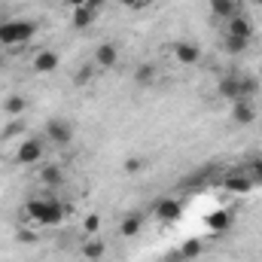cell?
I'll list each match as a JSON object with an SVG mask.
<instances>
[{
    "mask_svg": "<svg viewBox=\"0 0 262 262\" xmlns=\"http://www.w3.org/2000/svg\"><path fill=\"white\" fill-rule=\"evenodd\" d=\"M156 79H159V67H156V64H149V61L137 64V70H134V85H140V89H149Z\"/></svg>",
    "mask_w": 262,
    "mask_h": 262,
    "instance_id": "14",
    "label": "cell"
},
{
    "mask_svg": "<svg viewBox=\"0 0 262 262\" xmlns=\"http://www.w3.org/2000/svg\"><path fill=\"white\" fill-rule=\"evenodd\" d=\"M177 250H180L183 262H192V259L198 256V253H201V241H198V238H189V241H183V244H180Z\"/></svg>",
    "mask_w": 262,
    "mask_h": 262,
    "instance_id": "24",
    "label": "cell"
},
{
    "mask_svg": "<svg viewBox=\"0 0 262 262\" xmlns=\"http://www.w3.org/2000/svg\"><path fill=\"white\" fill-rule=\"evenodd\" d=\"M58 52L55 49H40L37 55H34V70L37 73H52V70H58Z\"/></svg>",
    "mask_w": 262,
    "mask_h": 262,
    "instance_id": "11",
    "label": "cell"
},
{
    "mask_svg": "<svg viewBox=\"0 0 262 262\" xmlns=\"http://www.w3.org/2000/svg\"><path fill=\"white\" fill-rule=\"evenodd\" d=\"M253 180H262V159L253 162Z\"/></svg>",
    "mask_w": 262,
    "mask_h": 262,
    "instance_id": "31",
    "label": "cell"
},
{
    "mask_svg": "<svg viewBox=\"0 0 262 262\" xmlns=\"http://www.w3.org/2000/svg\"><path fill=\"white\" fill-rule=\"evenodd\" d=\"M46 140H49L52 146H58V149L70 146V140H73L70 122H64V119H49V122H46Z\"/></svg>",
    "mask_w": 262,
    "mask_h": 262,
    "instance_id": "4",
    "label": "cell"
},
{
    "mask_svg": "<svg viewBox=\"0 0 262 262\" xmlns=\"http://www.w3.org/2000/svg\"><path fill=\"white\" fill-rule=\"evenodd\" d=\"M43 213H46V198H31V201H25V216H28L34 226H43Z\"/></svg>",
    "mask_w": 262,
    "mask_h": 262,
    "instance_id": "19",
    "label": "cell"
},
{
    "mask_svg": "<svg viewBox=\"0 0 262 262\" xmlns=\"http://www.w3.org/2000/svg\"><path fill=\"white\" fill-rule=\"evenodd\" d=\"M37 238H40L37 232H28V229H18V241H21V244H37Z\"/></svg>",
    "mask_w": 262,
    "mask_h": 262,
    "instance_id": "28",
    "label": "cell"
},
{
    "mask_svg": "<svg viewBox=\"0 0 262 262\" xmlns=\"http://www.w3.org/2000/svg\"><path fill=\"white\" fill-rule=\"evenodd\" d=\"M162 262H183V256H180V250H168V253L162 256Z\"/></svg>",
    "mask_w": 262,
    "mask_h": 262,
    "instance_id": "30",
    "label": "cell"
},
{
    "mask_svg": "<svg viewBox=\"0 0 262 262\" xmlns=\"http://www.w3.org/2000/svg\"><path fill=\"white\" fill-rule=\"evenodd\" d=\"M204 223H207V229H213V232H223V229H229V223H232V213H229V210H216V213H210Z\"/></svg>",
    "mask_w": 262,
    "mask_h": 262,
    "instance_id": "21",
    "label": "cell"
},
{
    "mask_svg": "<svg viewBox=\"0 0 262 262\" xmlns=\"http://www.w3.org/2000/svg\"><path fill=\"white\" fill-rule=\"evenodd\" d=\"M67 213V204L58 198H46V213H43V226H61Z\"/></svg>",
    "mask_w": 262,
    "mask_h": 262,
    "instance_id": "10",
    "label": "cell"
},
{
    "mask_svg": "<svg viewBox=\"0 0 262 262\" xmlns=\"http://www.w3.org/2000/svg\"><path fill=\"white\" fill-rule=\"evenodd\" d=\"M259 89H262V82L256 79V76H241V98H256L259 95Z\"/></svg>",
    "mask_w": 262,
    "mask_h": 262,
    "instance_id": "23",
    "label": "cell"
},
{
    "mask_svg": "<svg viewBox=\"0 0 262 262\" xmlns=\"http://www.w3.org/2000/svg\"><path fill=\"white\" fill-rule=\"evenodd\" d=\"M207 6H210V12H213L216 18H223V21L241 12V3H238V0H207Z\"/></svg>",
    "mask_w": 262,
    "mask_h": 262,
    "instance_id": "13",
    "label": "cell"
},
{
    "mask_svg": "<svg viewBox=\"0 0 262 262\" xmlns=\"http://www.w3.org/2000/svg\"><path fill=\"white\" fill-rule=\"evenodd\" d=\"M18 134H21V122H9V125L3 128V137H6V140H9V137H18Z\"/></svg>",
    "mask_w": 262,
    "mask_h": 262,
    "instance_id": "29",
    "label": "cell"
},
{
    "mask_svg": "<svg viewBox=\"0 0 262 262\" xmlns=\"http://www.w3.org/2000/svg\"><path fill=\"white\" fill-rule=\"evenodd\" d=\"M92 76H95V61H92V64H85V67H79V70L73 73V85H79V89H82V85H89V82H92Z\"/></svg>",
    "mask_w": 262,
    "mask_h": 262,
    "instance_id": "25",
    "label": "cell"
},
{
    "mask_svg": "<svg viewBox=\"0 0 262 262\" xmlns=\"http://www.w3.org/2000/svg\"><path fill=\"white\" fill-rule=\"evenodd\" d=\"M79 253H82V259H85V262H101V259H104V253H107V244H104V238L89 235V238L82 241Z\"/></svg>",
    "mask_w": 262,
    "mask_h": 262,
    "instance_id": "8",
    "label": "cell"
},
{
    "mask_svg": "<svg viewBox=\"0 0 262 262\" xmlns=\"http://www.w3.org/2000/svg\"><path fill=\"white\" fill-rule=\"evenodd\" d=\"M43 156H46V143H43L40 137H28V140L18 146L15 162H18V165H40Z\"/></svg>",
    "mask_w": 262,
    "mask_h": 262,
    "instance_id": "2",
    "label": "cell"
},
{
    "mask_svg": "<svg viewBox=\"0 0 262 262\" xmlns=\"http://www.w3.org/2000/svg\"><path fill=\"white\" fill-rule=\"evenodd\" d=\"M82 232H85V235H98V232H101V216H98V213H89V216L82 220Z\"/></svg>",
    "mask_w": 262,
    "mask_h": 262,
    "instance_id": "26",
    "label": "cell"
},
{
    "mask_svg": "<svg viewBox=\"0 0 262 262\" xmlns=\"http://www.w3.org/2000/svg\"><path fill=\"white\" fill-rule=\"evenodd\" d=\"M143 165H146V162H143L140 156H128V159L122 162V168H125V174H140V171H143Z\"/></svg>",
    "mask_w": 262,
    "mask_h": 262,
    "instance_id": "27",
    "label": "cell"
},
{
    "mask_svg": "<svg viewBox=\"0 0 262 262\" xmlns=\"http://www.w3.org/2000/svg\"><path fill=\"white\" fill-rule=\"evenodd\" d=\"M140 229H143V213H128V216H122V223H119V235H122V238L140 235Z\"/></svg>",
    "mask_w": 262,
    "mask_h": 262,
    "instance_id": "16",
    "label": "cell"
},
{
    "mask_svg": "<svg viewBox=\"0 0 262 262\" xmlns=\"http://www.w3.org/2000/svg\"><path fill=\"white\" fill-rule=\"evenodd\" d=\"M3 64H6V58H3V52H0V67H3Z\"/></svg>",
    "mask_w": 262,
    "mask_h": 262,
    "instance_id": "35",
    "label": "cell"
},
{
    "mask_svg": "<svg viewBox=\"0 0 262 262\" xmlns=\"http://www.w3.org/2000/svg\"><path fill=\"white\" fill-rule=\"evenodd\" d=\"M85 6H92V9H101V6H104V0H89Z\"/></svg>",
    "mask_w": 262,
    "mask_h": 262,
    "instance_id": "34",
    "label": "cell"
},
{
    "mask_svg": "<svg viewBox=\"0 0 262 262\" xmlns=\"http://www.w3.org/2000/svg\"><path fill=\"white\" fill-rule=\"evenodd\" d=\"M3 110H6V116L18 119V116L28 110V98H25V95H6V98H3Z\"/></svg>",
    "mask_w": 262,
    "mask_h": 262,
    "instance_id": "17",
    "label": "cell"
},
{
    "mask_svg": "<svg viewBox=\"0 0 262 262\" xmlns=\"http://www.w3.org/2000/svg\"><path fill=\"white\" fill-rule=\"evenodd\" d=\"M119 3H122V6H131V9H140L146 0H119Z\"/></svg>",
    "mask_w": 262,
    "mask_h": 262,
    "instance_id": "32",
    "label": "cell"
},
{
    "mask_svg": "<svg viewBox=\"0 0 262 262\" xmlns=\"http://www.w3.org/2000/svg\"><path fill=\"white\" fill-rule=\"evenodd\" d=\"M216 92H220V98H226V101H238L241 98V76H223L220 79V85H216Z\"/></svg>",
    "mask_w": 262,
    "mask_h": 262,
    "instance_id": "12",
    "label": "cell"
},
{
    "mask_svg": "<svg viewBox=\"0 0 262 262\" xmlns=\"http://www.w3.org/2000/svg\"><path fill=\"white\" fill-rule=\"evenodd\" d=\"M95 18H98V9H92V6H76L73 15H70V25H73L76 31H85Z\"/></svg>",
    "mask_w": 262,
    "mask_h": 262,
    "instance_id": "15",
    "label": "cell"
},
{
    "mask_svg": "<svg viewBox=\"0 0 262 262\" xmlns=\"http://www.w3.org/2000/svg\"><path fill=\"white\" fill-rule=\"evenodd\" d=\"M85 3H89V0H67V6H70V9H76V6H85Z\"/></svg>",
    "mask_w": 262,
    "mask_h": 262,
    "instance_id": "33",
    "label": "cell"
},
{
    "mask_svg": "<svg viewBox=\"0 0 262 262\" xmlns=\"http://www.w3.org/2000/svg\"><path fill=\"white\" fill-rule=\"evenodd\" d=\"M116 61H119V49H116V43H101V46L95 49V67L107 70V67H116Z\"/></svg>",
    "mask_w": 262,
    "mask_h": 262,
    "instance_id": "9",
    "label": "cell"
},
{
    "mask_svg": "<svg viewBox=\"0 0 262 262\" xmlns=\"http://www.w3.org/2000/svg\"><path fill=\"white\" fill-rule=\"evenodd\" d=\"M34 34H37V25H34V21L9 18V21L0 25V46H21V43H28Z\"/></svg>",
    "mask_w": 262,
    "mask_h": 262,
    "instance_id": "1",
    "label": "cell"
},
{
    "mask_svg": "<svg viewBox=\"0 0 262 262\" xmlns=\"http://www.w3.org/2000/svg\"><path fill=\"white\" fill-rule=\"evenodd\" d=\"M152 216H156L162 226H171V223H177V220L183 216V204H180L177 198H159V201L152 204Z\"/></svg>",
    "mask_w": 262,
    "mask_h": 262,
    "instance_id": "3",
    "label": "cell"
},
{
    "mask_svg": "<svg viewBox=\"0 0 262 262\" xmlns=\"http://www.w3.org/2000/svg\"><path fill=\"white\" fill-rule=\"evenodd\" d=\"M256 116H259V110H256V104H253L250 98H238V101H232V119H235L238 125H253Z\"/></svg>",
    "mask_w": 262,
    "mask_h": 262,
    "instance_id": "7",
    "label": "cell"
},
{
    "mask_svg": "<svg viewBox=\"0 0 262 262\" xmlns=\"http://www.w3.org/2000/svg\"><path fill=\"white\" fill-rule=\"evenodd\" d=\"M40 180H43L46 186H61V183H64V168H58V165H43V168H40Z\"/></svg>",
    "mask_w": 262,
    "mask_h": 262,
    "instance_id": "20",
    "label": "cell"
},
{
    "mask_svg": "<svg viewBox=\"0 0 262 262\" xmlns=\"http://www.w3.org/2000/svg\"><path fill=\"white\" fill-rule=\"evenodd\" d=\"M223 37H238V40H253V21L244 15V12H238V15H232V18H226V31H223Z\"/></svg>",
    "mask_w": 262,
    "mask_h": 262,
    "instance_id": "6",
    "label": "cell"
},
{
    "mask_svg": "<svg viewBox=\"0 0 262 262\" xmlns=\"http://www.w3.org/2000/svg\"><path fill=\"white\" fill-rule=\"evenodd\" d=\"M250 43H253V40H238V37H223V49H226L229 55H241V52H247V49H250Z\"/></svg>",
    "mask_w": 262,
    "mask_h": 262,
    "instance_id": "22",
    "label": "cell"
},
{
    "mask_svg": "<svg viewBox=\"0 0 262 262\" xmlns=\"http://www.w3.org/2000/svg\"><path fill=\"white\" fill-rule=\"evenodd\" d=\"M171 55H174L177 64H186V67H192L201 61V49H198V43H192V40H177L171 46Z\"/></svg>",
    "mask_w": 262,
    "mask_h": 262,
    "instance_id": "5",
    "label": "cell"
},
{
    "mask_svg": "<svg viewBox=\"0 0 262 262\" xmlns=\"http://www.w3.org/2000/svg\"><path fill=\"white\" fill-rule=\"evenodd\" d=\"M253 3H256V6H262V0H253Z\"/></svg>",
    "mask_w": 262,
    "mask_h": 262,
    "instance_id": "36",
    "label": "cell"
},
{
    "mask_svg": "<svg viewBox=\"0 0 262 262\" xmlns=\"http://www.w3.org/2000/svg\"><path fill=\"white\" fill-rule=\"evenodd\" d=\"M226 189H229V192H241V195L250 192V189H253V174H250V177H247V174H229V177H226Z\"/></svg>",
    "mask_w": 262,
    "mask_h": 262,
    "instance_id": "18",
    "label": "cell"
}]
</instances>
